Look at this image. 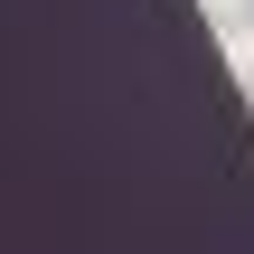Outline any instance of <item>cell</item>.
Wrapping results in <instances>:
<instances>
[{
	"label": "cell",
	"mask_w": 254,
	"mask_h": 254,
	"mask_svg": "<svg viewBox=\"0 0 254 254\" xmlns=\"http://www.w3.org/2000/svg\"><path fill=\"white\" fill-rule=\"evenodd\" d=\"M217 47H226V66L254 85V9H245V19H217Z\"/></svg>",
	"instance_id": "obj_1"
},
{
	"label": "cell",
	"mask_w": 254,
	"mask_h": 254,
	"mask_svg": "<svg viewBox=\"0 0 254 254\" xmlns=\"http://www.w3.org/2000/svg\"><path fill=\"white\" fill-rule=\"evenodd\" d=\"M198 9H207V19H245L254 0H198Z\"/></svg>",
	"instance_id": "obj_2"
}]
</instances>
